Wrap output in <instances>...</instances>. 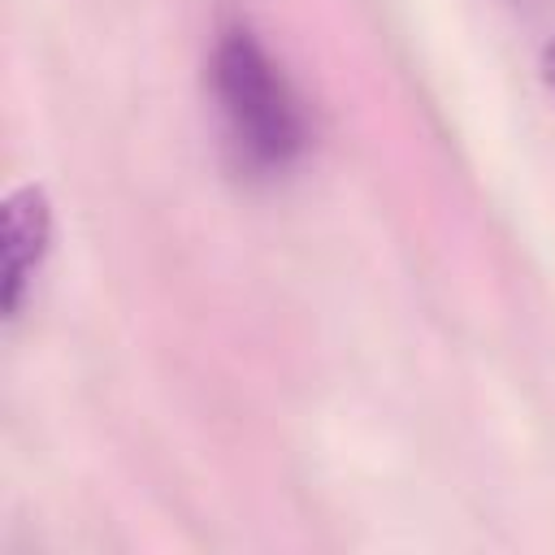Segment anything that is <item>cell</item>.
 Here are the masks:
<instances>
[{
	"label": "cell",
	"mask_w": 555,
	"mask_h": 555,
	"mask_svg": "<svg viewBox=\"0 0 555 555\" xmlns=\"http://www.w3.org/2000/svg\"><path fill=\"white\" fill-rule=\"evenodd\" d=\"M208 82H212V100L221 108L225 134L247 165L282 169L304 152L308 126H304L299 100L243 17H225L217 26Z\"/></svg>",
	"instance_id": "6da1fadb"
},
{
	"label": "cell",
	"mask_w": 555,
	"mask_h": 555,
	"mask_svg": "<svg viewBox=\"0 0 555 555\" xmlns=\"http://www.w3.org/2000/svg\"><path fill=\"white\" fill-rule=\"evenodd\" d=\"M52 251V199L43 182H17L0 199V295L4 317L13 321L22 312V299L30 291V278Z\"/></svg>",
	"instance_id": "7a4b0ae2"
},
{
	"label": "cell",
	"mask_w": 555,
	"mask_h": 555,
	"mask_svg": "<svg viewBox=\"0 0 555 555\" xmlns=\"http://www.w3.org/2000/svg\"><path fill=\"white\" fill-rule=\"evenodd\" d=\"M538 74H542L546 91L555 95V39H551V43H542V52H538Z\"/></svg>",
	"instance_id": "3957f363"
}]
</instances>
